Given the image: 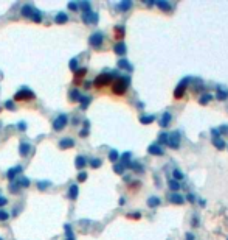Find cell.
<instances>
[{
    "label": "cell",
    "mask_w": 228,
    "mask_h": 240,
    "mask_svg": "<svg viewBox=\"0 0 228 240\" xmlns=\"http://www.w3.org/2000/svg\"><path fill=\"white\" fill-rule=\"evenodd\" d=\"M157 6L162 8L163 11H171V5L168 2H163V0H157Z\"/></svg>",
    "instance_id": "obj_24"
},
{
    "label": "cell",
    "mask_w": 228,
    "mask_h": 240,
    "mask_svg": "<svg viewBox=\"0 0 228 240\" xmlns=\"http://www.w3.org/2000/svg\"><path fill=\"white\" fill-rule=\"evenodd\" d=\"M17 128H19L20 131H25V130H27V123H25V122H19Z\"/></svg>",
    "instance_id": "obj_49"
},
{
    "label": "cell",
    "mask_w": 228,
    "mask_h": 240,
    "mask_svg": "<svg viewBox=\"0 0 228 240\" xmlns=\"http://www.w3.org/2000/svg\"><path fill=\"white\" fill-rule=\"evenodd\" d=\"M132 6V2H123V3H120L118 5V8L120 10H129Z\"/></svg>",
    "instance_id": "obj_36"
},
{
    "label": "cell",
    "mask_w": 228,
    "mask_h": 240,
    "mask_svg": "<svg viewBox=\"0 0 228 240\" xmlns=\"http://www.w3.org/2000/svg\"><path fill=\"white\" fill-rule=\"evenodd\" d=\"M19 150H20V156H27L31 151V145H30V143H27V142H22Z\"/></svg>",
    "instance_id": "obj_13"
},
{
    "label": "cell",
    "mask_w": 228,
    "mask_h": 240,
    "mask_svg": "<svg viewBox=\"0 0 228 240\" xmlns=\"http://www.w3.org/2000/svg\"><path fill=\"white\" fill-rule=\"evenodd\" d=\"M31 17H33V20H34V22H37V23L42 20V16L39 14V11H34V14H33Z\"/></svg>",
    "instance_id": "obj_40"
},
{
    "label": "cell",
    "mask_w": 228,
    "mask_h": 240,
    "mask_svg": "<svg viewBox=\"0 0 228 240\" xmlns=\"http://www.w3.org/2000/svg\"><path fill=\"white\" fill-rule=\"evenodd\" d=\"M118 67H121V69H126V70H129V72H132V66L129 64V61H126V59H120L118 61Z\"/></svg>",
    "instance_id": "obj_17"
},
{
    "label": "cell",
    "mask_w": 228,
    "mask_h": 240,
    "mask_svg": "<svg viewBox=\"0 0 228 240\" xmlns=\"http://www.w3.org/2000/svg\"><path fill=\"white\" fill-rule=\"evenodd\" d=\"M188 200H189V201H192V203L196 201V198H194V195H191V194L188 195Z\"/></svg>",
    "instance_id": "obj_53"
},
{
    "label": "cell",
    "mask_w": 228,
    "mask_h": 240,
    "mask_svg": "<svg viewBox=\"0 0 228 240\" xmlns=\"http://www.w3.org/2000/svg\"><path fill=\"white\" fill-rule=\"evenodd\" d=\"M127 217H129V218H140L141 215H140V214H129Z\"/></svg>",
    "instance_id": "obj_51"
},
{
    "label": "cell",
    "mask_w": 228,
    "mask_h": 240,
    "mask_svg": "<svg viewBox=\"0 0 228 240\" xmlns=\"http://www.w3.org/2000/svg\"><path fill=\"white\" fill-rule=\"evenodd\" d=\"M82 22L84 23H96L98 22V13H93V11L84 13L82 14Z\"/></svg>",
    "instance_id": "obj_6"
},
{
    "label": "cell",
    "mask_w": 228,
    "mask_h": 240,
    "mask_svg": "<svg viewBox=\"0 0 228 240\" xmlns=\"http://www.w3.org/2000/svg\"><path fill=\"white\" fill-rule=\"evenodd\" d=\"M169 122H171V114H169V112H165L163 117H162V120H160V125H162V126H168Z\"/></svg>",
    "instance_id": "obj_20"
},
{
    "label": "cell",
    "mask_w": 228,
    "mask_h": 240,
    "mask_svg": "<svg viewBox=\"0 0 228 240\" xmlns=\"http://www.w3.org/2000/svg\"><path fill=\"white\" fill-rule=\"evenodd\" d=\"M115 53H118V55H124L126 53V45H124V42H118L116 45H115Z\"/></svg>",
    "instance_id": "obj_16"
},
{
    "label": "cell",
    "mask_w": 228,
    "mask_h": 240,
    "mask_svg": "<svg viewBox=\"0 0 228 240\" xmlns=\"http://www.w3.org/2000/svg\"><path fill=\"white\" fill-rule=\"evenodd\" d=\"M115 33H116V39H121L124 36V28L123 27H116L115 28Z\"/></svg>",
    "instance_id": "obj_34"
},
{
    "label": "cell",
    "mask_w": 228,
    "mask_h": 240,
    "mask_svg": "<svg viewBox=\"0 0 228 240\" xmlns=\"http://www.w3.org/2000/svg\"><path fill=\"white\" fill-rule=\"evenodd\" d=\"M5 108H6V109H11V111H13V109H14V103H13L11 100H8V102L5 103Z\"/></svg>",
    "instance_id": "obj_48"
},
{
    "label": "cell",
    "mask_w": 228,
    "mask_h": 240,
    "mask_svg": "<svg viewBox=\"0 0 228 240\" xmlns=\"http://www.w3.org/2000/svg\"><path fill=\"white\" fill-rule=\"evenodd\" d=\"M197 223H199V218H197V217H196V218H192V226H199Z\"/></svg>",
    "instance_id": "obj_52"
},
{
    "label": "cell",
    "mask_w": 228,
    "mask_h": 240,
    "mask_svg": "<svg viewBox=\"0 0 228 240\" xmlns=\"http://www.w3.org/2000/svg\"><path fill=\"white\" fill-rule=\"evenodd\" d=\"M113 170H115L116 173H120V175H121V173L124 172V167H123V165H115V167H113Z\"/></svg>",
    "instance_id": "obj_46"
},
{
    "label": "cell",
    "mask_w": 228,
    "mask_h": 240,
    "mask_svg": "<svg viewBox=\"0 0 228 240\" xmlns=\"http://www.w3.org/2000/svg\"><path fill=\"white\" fill-rule=\"evenodd\" d=\"M34 14V11H33V8L30 6V5H25L23 8H22V16H25V17H31Z\"/></svg>",
    "instance_id": "obj_15"
},
{
    "label": "cell",
    "mask_w": 228,
    "mask_h": 240,
    "mask_svg": "<svg viewBox=\"0 0 228 240\" xmlns=\"http://www.w3.org/2000/svg\"><path fill=\"white\" fill-rule=\"evenodd\" d=\"M129 167H132V169H134V170H137V172H141V170H143V167H141V165H138V164H134V162H132Z\"/></svg>",
    "instance_id": "obj_45"
},
{
    "label": "cell",
    "mask_w": 228,
    "mask_h": 240,
    "mask_svg": "<svg viewBox=\"0 0 228 240\" xmlns=\"http://www.w3.org/2000/svg\"><path fill=\"white\" fill-rule=\"evenodd\" d=\"M89 42H90L92 47H101V44H103V34H101V33H93L89 38Z\"/></svg>",
    "instance_id": "obj_7"
},
{
    "label": "cell",
    "mask_w": 228,
    "mask_h": 240,
    "mask_svg": "<svg viewBox=\"0 0 228 240\" xmlns=\"http://www.w3.org/2000/svg\"><path fill=\"white\" fill-rule=\"evenodd\" d=\"M68 10H71V11H78V10H79V5H78V3H74V2H70V3H68Z\"/></svg>",
    "instance_id": "obj_38"
},
{
    "label": "cell",
    "mask_w": 228,
    "mask_h": 240,
    "mask_svg": "<svg viewBox=\"0 0 228 240\" xmlns=\"http://www.w3.org/2000/svg\"><path fill=\"white\" fill-rule=\"evenodd\" d=\"M86 179H87V173H86V172H81V173L78 175V181H79V182H84Z\"/></svg>",
    "instance_id": "obj_42"
},
{
    "label": "cell",
    "mask_w": 228,
    "mask_h": 240,
    "mask_svg": "<svg viewBox=\"0 0 228 240\" xmlns=\"http://www.w3.org/2000/svg\"><path fill=\"white\" fill-rule=\"evenodd\" d=\"M70 69H71V72H76V70H78V59H76V58H73V59L70 61Z\"/></svg>",
    "instance_id": "obj_31"
},
{
    "label": "cell",
    "mask_w": 228,
    "mask_h": 240,
    "mask_svg": "<svg viewBox=\"0 0 228 240\" xmlns=\"http://www.w3.org/2000/svg\"><path fill=\"white\" fill-rule=\"evenodd\" d=\"M48 184H50L48 181H40V182H37V187H39L40 190H44V189H45V187H47Z\"/></svg>",
    "instance_id": "obj_44"
},
{
    "label": "cell",
    "mask_w": 228,
    "mask_h": 240,
    "mask_svg": "<svg viewBox=\"0 0 228 240\" xmlns=\"http://www.w3.org/2000/svg\"><path fill=\"white\" fill-rule=\"evenodd\" d=\"M0 240H3V238H2V237H0Z\"/></svg>",
    "instance_id": "obj_55"
},
{
    "label": "cell",
    "mask_w": 228,
    "mask_h": 240,
    "mask_svg": "<svg viewBox=\"0 0 228 240\" xmlns=\"http://www.w3.org/2000/svg\"><path fill=\"white\" fill-rule=\"evenodd\" d=\"M172 175H174L175 181H177V179H183V173H182L180 170H174V172H172Z\"/></svg>",
    "instance_id": "obj_37"
},
{
    "label": "cell",
    "mask_w": 228,
    "mask_h": 240,
    "mask_svg": "<svg viewBox=\"0 0 228 240\" xmlns=\"http://www.w3.org/2000/svg\"><path fill=\"white\" fill-rule=\"evenodd\" d=\"M158 204H160V198H157V197H152V198L147 200V206L149 207H157Z\"/></svg>",
    "instance_id": "obj_26"
},
{
    "label": "cell",
    "mask_w": 228,
    "mask_h": 240,
    "mask_svg": "<svg viewBox=\"0 0 228 240\" xmlns=\"http://www.w3.org/2000/svg\"><path fill=\"white\" fill-rule=\"evenodd\" d=\"M70 100H71V102H79V100H81V94H79V90L73 89V90L70 92Z\"/></svg>",
    "instance_id": "obj_23"
},
{
    "label": "cell",
    "mask_w": 228,
    "mask_h": 240,
    "mask_svg": "<svg viewBox=\"0 0 228 240\" xmlns=\"http://www.w3.org/2000/svg\"><path fill=\"white\" fill-rule=\"evenodd\" d=\"M186 240H194V235L192 234H186Z\"/></svg>",
    "instance_id": "obj_54"
},
{
    "label": "cell",
    "mask_w": 228,
    "mask_h": 240,
    "mask_svg": "<svg viewBox=\"0 0 228 240\" xmlns=\"http://www.w3.org/2000/svg\"><path fill=\"white\" fill-rule=\"evenodd\" d=\"M127 83L129 80L127 78H118L113 84H112V90L115 95H123L126 92V89H127Z\"/></svg>",
    "instance_id": "obj_1"
},
{
    "label": "cell",
    "mask_w": 228,
    "mask_h": 240,
    "mask_svg": "<svg viewBox=\"0 0 228 240\" xmlns=\"http://www.w3.org/2000/svg\"><path fill=\"white\" fill-rule=\"evenodd\" d=\"M74 164H76L78 169H82V167H86V164H87V159L84 156H78V158H76V161H74Z\"/></svg>",
    "instance_id": "obj_19"
},
{
    "label": "cell",
    "mask_w": 228,
    "mask_h": 240,
    "mask_svg": "<svg viewBox=\"0 0 228 240\" xmlns=\"http://www.w3.org/2000/svg\"><path fill=\"white\" fill-rule=\"evenodd\" d=\"M217 98H219L220 102L226 100V98H228V90H223V89L217 87Z\"/></svg>",
    "instance_id": "obj_22"
},
{
    "label": "cell",
    "mask_w": 228,
    "mask_h": 240,
    "mask_svg": "<svg viewBox=\"0 0 228 240\" xmlns=\"http://www.w3.org/2000/svg\"><path fill=\"white\" fill-rule=\"evenodd\" d=\"M147 151H149L150 154H157V156H162V154H163L162 147H160V145H157V143H152V145H149Z\"/></svg>",
    "instance_id": "obj_10"
},
{
    "label": "cell",
    "mask_w": 228,
    "mask_h": 240,
    "mask_svg": "<svg viewBox=\"0 0 228 240\" xmlns=\"http://www.w3.org/2000/svg\"><path fill=\"white\" fill-rule=\"evenodd\" d=\"M86 74H87V69H86V67H82V69H79V70H76V72H74V81H79Z\"/></svg>",
    "instance_id": "obj_18"
},
{
    "label": "cell",
    "mask_w": 228,
    "mask_h": 240,
    "mask_svg": "<svg viewBox=\"0 0 228 240\" xmlns=\"http://www.w3.org/2000/svg\"><path fill=\"white\" fill-rule=\"evenodd\" d=\"M186 83H188V78H185L180 84H179V87L175 89V92H174V97L175 98H180V97H183V94H185V89H186Z\"/></svg>",
    "instance_id": "obj_8"
},
{
    "label": "cell",
    "mask_w": 228,
    "mask_h": 240,
    "mask_svg": "<svg viewBox=\"0 0 228 240\" xmlns=\"http://www.w3.org/2000/svg\"><path fill=\"white\" fill-rule=\"evenodd\" d=\"M158 142H160V143H166V142H168V134L162 133V134H160V139H158Z\"/></svg>",
    "instance_id": "obj_43"
},
{
    "label": "cell",
    "mask_w": 228,
    "mask_h": 240,
    "mask_svg": "<svg viewBox=\"0 0 228 240\" xmlns=\"http://www.w3.org/2000/svg\"><path fill=\"white\" fill-rule=\"evenodd\" d=\"M81 109H86L89 105H90V102H92V98L90 97H81Z\"/></svg>",
    "instance_id": "obj_28"
},
{
    "label": "cell",
    "mask_w": 228,
    "mask_h": 240,
    "mask_svg": "<svg viewBox=\"0 0 228 240\" xmlns=\"http://www.w3.org/2000/svg\"><path fill=\"white\" fill-rule=\"evenodd\" d=\"M71 147H74V140L73 139H68V137H65V139H62L61 142H59V148H71Z\"/></svg>",
    "instance_id": "obj_11"
},
{
    "label": "cell",
    "mask_w": 228,
    "mask_h": 240,
    "mask_svg": "<svg viewBox=\"0 0 228 240\" xmlns=\"http://www.w3.org/2000/svg\"><path fill=\"white\" fill-rule=\"evenodd\" d=\"M169 187H171L172 190H179V189H180V184L177 182L175 179H171V181H169Z\"/></svg>",
    "instance_id": "obj_33"
},
{
    "label": "cell",
    "mask_w": 228,
    "mask_h": 240,
    "mask_svg": "<svg viewBox=\"0 0 228 240\" xmlns=\"http://www.w3.org/2000/svg\"><path fill=\"white\" fill-rule=\"evenodd\" d=\"M118 158H120V154H118V151H116V150H112V151L109 153V159H110L112 162H116V161H118Z\"/></svg>",
    "instance_id": "obj_30"
},
{
    "label": "cell",
    "mask_w": 228,
    "mask_h": 240,
    "mask_svg": "<svg viewBox=\"0 0 228 240\" xmlns=\"http://www.w3.org/2000/svg\"><path fill=\"white\" fill-rule=\"evenodd\" d=\"M6 203H8V200L5 197H0V206H5Z\"/></svg>",
    "instance_id": "obj_50"
},
{
    "label": "cell",
    "mask_w": 228,
    "mask_h": 240,
    "mask_svg": "<svg viewBox=\"0 0 228 240\" xmlns=\"http://www.w3.org/2000/svg\"><path fill=\"white\" fill-rule=\"evenodd\" d=\"M65 231H67V240H74V235L71 232V228L68 225H65Z\"/></svg>",
    "instance_id": "obj_35"
},
{
    "label": "cell",
    "mask_w": 228,
    "mask_h": 240,
    "mask_svg": "<svg viewBox=\"0 0 228 240\" xmlns=\"http://www.w3.org/2000/svg\"><path fill=\"white\" fill-rule=\"evenodd\" d=\"M8 217H10V215L5 210H0V220H8Z\"/></svg>",
    "instance_id": "obj_47"
},
{
    "label": "cell",
    "mask_w": 228,
    "mask_h": 240,
    "mask_svg": "<svg viewBox=\"0 0 228 240\" xmlns=\"http://www.w3.org/2000/svg\"><path fill=\"white\" fill-rule=\"evenodd\" d=\"M34 92H31L30 89H27V87H23V89H20L16 95H14V100L16 102H28V100H34Z\"/></svg>",
    "instance_id": "obj_2"
},
{
    "label": "cell",
    "mask_w": 228,
    "mask_h": 240,
    "mask_svg": "<svg viewBox=\"0 0 228 240\" xmlns=\"http://www.w3.org/2000/svg\"><path fill=\"white\" fill-rule=\"evenodd\" d=\"M112 75H106V74H103V75H99V77H96L95 78V81H93V84H95V87L96 89H101V87H104V86H107L110 81H112Z\"/></svg>",
    "instance_id": "obj_4"
},
{
    "label": "cell",
    "mask_w": 228,
    "mask_h": 240,
    "mask_svg": "<svg viewBox=\"0 0 228 240\" xmlns=\"http://www.w3.org/2000/svg\"><path fill=\"white\" fill-rule=\"evenodd\" d=\"M211 98H213V95H211V94H207V95H203V97L200 98V105H205V103H208Z\"/></svg>",
    "instance_id": "obj_32"
},
{
    "label": "cell",
    "mask_w": 228,
    "mask_h": 240,
    "mask_svg": "<svg viewBox=\"0 0 228 240\" xmlns=\"http://www.w3.org/2000/svg\"><path fill=\"white\" fill-rule=\"evenodd\" d=\"M169 200H171L172 203H175V204H182V203H183V197L179 195V194H172V195L169 197Z\"/></svg>",
    "instance_id": "obj_21"
},
{
    "label": "cell",
    "mask_w": 228,
    "mask_h": 240,
    "mask_svg": "<svg viewBox=\"0 0 228 240\" xmlns=\"http://www.w3.org/2000/svg\"><path fill=\"white\" fill-rule=\"evenodd\" d=\"M67 20H68V16L65 13H58L56 17H55V22L56 23H65Z\"/></svg>",
    "instance_id": "obj_14"
},
{
    "label": "cell",
    "mask_w": 228,
    "mask_h": 240,
    "mask_svg": "<svg viewBox=\"0 0 228 240\" xmlns=\"http://www.w3.org/2000/svg\"><path fill=\"white\" fill-rule=\"evenodd\" d=\"M90 165L93 167V169H98V167L101 165V161H99V159H92V161H90Z\"/></svg>",
    "instance_id": "obj_41"
},
{
    "label": "cell",
    "mask_w": 228,
    "mask_h": 240,
    "mask_svg": "<svg viewBox=\"0 0 228 240\" xmlns=\"http://www.w3.org/2000/svg\"><path fill=\"white\" fill-rule=\"evenodd\" d=\"M67 122H68V115L67 114H59L56 118H55V122H53V130L55 131H61L67 126Z\"/></svg>",
    "instance_id": "obj_3"
},
{
    "label": "cell",
    "mask_w": 228,
    "mask_h": 240,
    "mask_svg": "<svg viewBox=\"0 0 228 240\" xmlns=\"http://www.w3.org/2000/svg\"><path fill=\"white\" fill-rule=\"evenodd\" d=\"M79 6L84 10V13H89V11H90V3H89V2H82Z\"/></svg>",
    "instance_id": "obj_39"
},
{
    "label": "cell",
    "mask_w": 228,
    "mask_h": 240,
    "mask_svg": "<svg viewBox=\"0 0 228 240\" xmlns=\"http://www.w3.org/2000/svg\"><path fill=\"white\" fill-rule=\"evenodd\" d=\"M78 194H79L78 186H76V184H71L70 189H68V197H70V200H76V198H78Z\"/></svg>",
    "instance_id": "obj_12"
},
{
    "label": "cell",
    "mask_w": 228,
    "mask_h": 240,
    "mask_svg": "<svg viewBox=\"0 0 228 240\" xmlns=\"http://www.w3.org/2000/svg\"><path fill=\"white\" fill-rule=\"evenodd\" d=\"M213 145H214L216 148H220V150H222V148H225V142H223L222 139L214 137V139H213Z\"/></svg>",
    "instance_id": "obj_27"
},
{
    "label": "cell",
    "mask_w": 228,
    "mask_h": 240,
    "mask_svg": "<svg viewBox=\"0 0 228 240\" xmlns=\"http://www.w3.org/2000/svg\"><path fill=\"white\" fill-rule=\"evenodd\" d=\"M154 120H155V117H154V115H143V117H140V122H141V123H144V125L152 123Z\"/></svg>",
    "instance_id": "obj_25"
},
{
    "label": "cell",
    "mask_w": 228,
    "mask_h": 240,
    "mask_svg": "<svg viewBox=\"0 0 228 240\" xmlns=\"http://www.w3.org/2000/svg\"><path fill=\"white\" fill-rule=\"evenodd\" d=\"M169 139H168V145L171 147V148H179V142H180V133L179 131H174L171 136H168Z\"/></svg>",
    "instance_id": "obj_5"
},
{
    "label": "cell",
    "mask_w": 228,
    "mask_h": 240,
    "mask_svg": "<svg viewBox=\"0 0 228 240\" xmlns=\"http://www.w3.org/2000/svg\"><path fill=\"white\" fill-rule=\"evenodd\" d=\"M20 172H22V165H16V167H13V169H10V170H8L6 176H8V179H10V181H13V179L17 176V173H20Z\"/></svg>",
    "instance_id": "obj_9"
},
{
    "label": "cell",
    "mask_w": 228,
    "mask_h": 240,
    "mask_svg": "<svg viewBox=\"0 0 228 240\" xmlns=\"http://www.w3.org/2000/svg\"><path fill=\"white\" fill-rule=\"evenodd\" d=\"M20 187H28L30 186V179L28 178H25V176H22L20 179H19V182H17Z\"/></svg>",
    "instance_id": "obj_29"
}]
</instances>
